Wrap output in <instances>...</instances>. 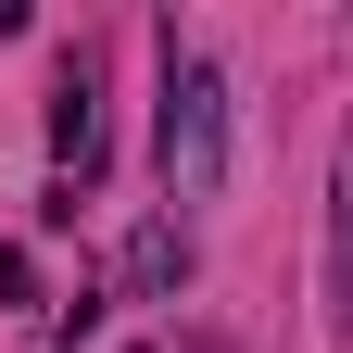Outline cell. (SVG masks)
Listing matches in <instances>:
<instances>
[{
    "label": "cell",
    "mask_w": 353,
    "mask_h": 353,
    "mask_svg": "<svg viewBox=\"0 0 353 353\" xmlns=\"http://www.w3.org/2000/svg\"><path fill=\"white\" fill-rule=\"evenodd\" d=\"M152 164H164V202L202 214L214 190H228V76H214L202 51H176L164 38V126H152Z\"/></svg>",
    "instance_id": "6da1fadb"
},
{
    "label": "cell",
    "mask_w": 353,
    "mask_h": 353,
    "mask_svg": "<svg viewBox=\"0 0 353 353\" xmlns=\"http://www.w3.org/2000/svg\"><path fill=\"white\" fill-rule=\"evenodd\" d=\"M176 278H190V228H164V214H152V228L126 240V290H139V303H164Z\"/></svg>",
    "instance_id": "3957f363"
},
{
    "label": "cell",
    "mask_w": 353,
    "mask_h": 353,
    "mask_svg": "<svg viewBox=\"0 0 353 353\" xmlns=\"http://www.w3.org/2000/svg\"><path fill=\"white\" fill-rule=\"evenodd\" d=\"M328 341L353 353V164L328 176Z\"/></svg>",
    "instance_id": "7a4b0ae2"
}]
</instances>
